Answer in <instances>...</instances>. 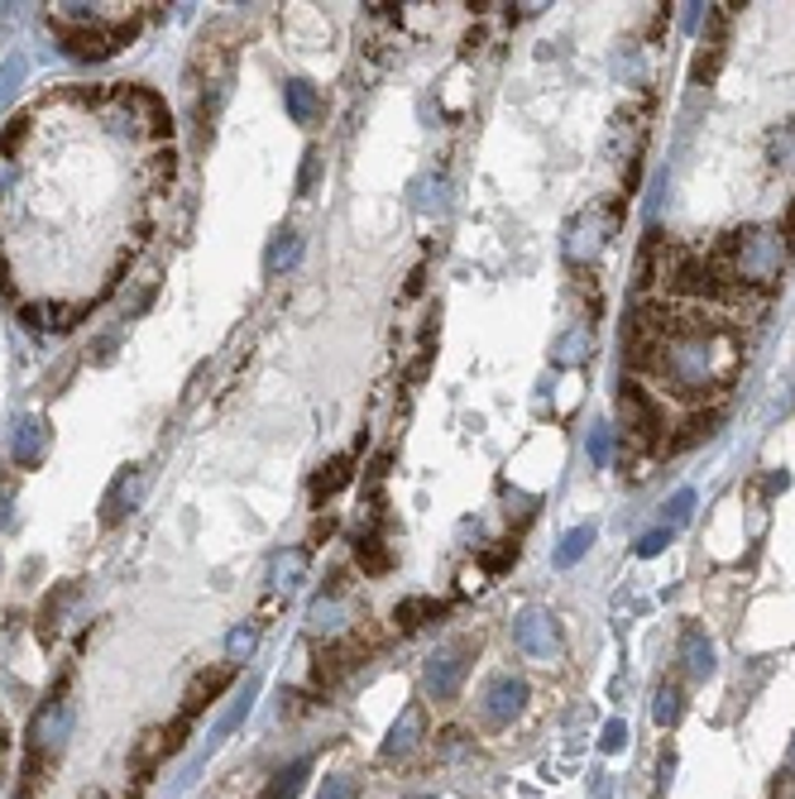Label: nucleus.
<instances>
[{"instance_id": "nucleus-1", "label": "nucleus", "mask_w": 795, "mask_h": 799, "mask_svg": "<svg viewBox=\"0 0 795 799\" xmlns=\"http://www.w3.org/2000/svg\"><path fill=\"white\" fill-rule=\"evenodd\" d=\"M738 335L724 317H705V311H666V331L657 335L647 349H637V369H647L657 383H666L685 403H700V397L729 389L733 369H738Z\"/></svg>"}, {"instance_id": "nucleus-2", "label": "nucleus", "mask_w": 795, "mask_h": 799, "mask_svg": "<svg viewBox=\"0 0 795 799\" xmlns=\"http://www.w3.org/2000/svg\"><path fill=\"white\" fill-rule=\"evenodd\" d=\"M709 263H714L719 283H724V297H748L753 287L767 293L786 269V239L772 225H743L719 239Z\"/></svg>"}, {"instance_id": "nucleus-3", "label": "nucleus", "mask_w": 795, "mask_h": 799, "mask_svg": "<svg viewBox=\"0 0 795 799\" xmlns=\"http://www.w3.org/2000/svg\"><path fill=\"white\" fill-rule=\"evenodd\" d=\"M53 29L63 34V48L72 58H82V63H106V58H115L120 48L135 39V24L130 20L106 24L87 5H68L63 15H53Z\"/></svg>"}, {"instance_id": "nucleus-4", "label": "nucleus", "mask_w": 795, "mask_h": 799, "mask_svg": "<svg viewBox=\"0 0 795 799\" xmlns=\"http://www.w3.org/2000/svg\"><path fill=\"white\" fill-rule=\"evenodd\" d=\"M613 230H619V206H604V201H589L580 216H575L571 225H565V259L571 263H589L604 254V245L613 239Z\"/></svg>"}, {"instance_id": "nucleus-5", "label": "nucleus", "mask_w": 795, "mask_h": 799, "mask_svg": "<svg viewBox=\"0 0 795 799\" xmlns=\"http://www.w3.org/2000/svg\"><path fill=\"white\" fill-rule=\"evenodd\" d=\"M513 647L523 651L527 661H541L547 665L551 656L561 651V627L556 617H551V609H523L513 617Z\"/></svg>"}, {"instance_id": "nucleus-6", "label": "nucleus", "mask_w": 795, "mask_h": 799, "mask_svg": "<svg viewBox=\"0 0 795 799\" xmlns=\"http://www.w3.org/2000/svg\"><path fill=\"white\" fill-rule=\"evenodd\" d=\"M619 417H623V431L643 445H652L657 435L666 431V417H661L657 397L647 393L643 383H628V379H623V389H619Z\"/></svg>"}, {"instance_id": "nucleus-7", "label": "nucleus", "mask_w": 795, "mask_h": 799, "mask_svg": "<svg viewBox=\"0 0 795 799\" xmlns=\"http://www.w3.org/2000/svg\"><path fill=\"white\" fill-rule=\"evenodd\" d=\"M68 733H72V704H68V699H48V704L34 713V723H29V761H34V766L63 752Z\"/></svg>"}, {"instance_id": "nucleus-8", "label": "nucleus", "mask_w": 795, "mask_h": 799, "mask_svg": "<svg viewBox=\"0 0 795 799\" xmlns=\"http://www.w3.org/2000/svg\"><path fill=\"white\" fill-rule=\"evenodd\" d=\"M469 656H475V641H451V647H441L437 656L427 661V694L431 699H455V694H461Z\"/></svg>"}, {"instance_id": "nucleus-9", "label": "nucleus", "mask_w": 795, "mask_h": 799, "mask_svg": "<svg viewBox=\"0 0 795 799\" xmlns=\"http://www.w3.org/2000/svg\"><path fill=\"white\" fill-rule=\"evenodd\" d=\"M527 709V685L517 675H493L485 685V699H479V713H485L489 728H509L517 713Z\"/></svg>"}, {"instance_id": "nucleus-10", "label": "nucleus", "mask_w": 795, "mask_h": 799, "mask_svg": "<svg viewBox=\"0 0 795 799\" xmlns=\"http://www.w3.org/2000/svg\"><path fill=\"white\" fill-rule=\"evenodd\" d=\"M139 499H144V475H139V469H120L115 483L106 489V499H101V523L115 527L125 513H135Z\"/></svg>"}, {"instance_id": "nucleus-11", "label": "nucleus", "mask_w": 795, "mask_h": 799, "mask_svg": "<svg viewBox=\"0 0 795 799\" xmlns=\"http://www.w3.org/2000/svg\"><path fill=\"white\" fill-rule=\"evenodd\" d=\"M44 445H48V421L44 417H20L15 427H10V455H15V465H39Z\"/></svg>"}, {"instance_id": "nucleus-12", "label": "nucleus", "mask_w": 795, "mask_h": 799, "mask_svg": "<svg viewBox=\"0 0 795 799\" xmlns=\"http://www.w3.org/2000/svg\"><path fill=\"white\" fill-rule=\"evenodd\" d=\"M235 680V665H216V671H201L197 680L187 685V699H183V713L187 718H197L201 709H211L216 704V694H221L225 685Z\"/></svg>"}, {"instance_id": "nucleus-13", "label": "nucleus", "mask_w": 795, "mask_h": 799, "mask_svg": "<svg viewBox=\"0 0 795 799\" xmlns=\"http://www.w3.org/2000/svg\"><path fill=\"white\" fill-rule=\"evenodd\" d=\"M421 733H427V713H421V704H407L403 709V718L393 723V733H389V742H383V757H413L417 752V742H421Z\"/></svg>"}, {"instance_id": "nucleus-14", "label": "nucleus", "mask_w": 795, "mask_h": 799, "mask_svg": "<svg viewBox=\"0 0 795 799\" xmlns=\"http://www.w3.org/2000/svg\"><path fill=\"white\" fill-rule=\"evenodd\" d=\"M283 101H288V115H293V125H317L321 120V91L311 87L307 77H293L283 87Z\"/></svg>"}, {"instance_id": "nucleus-15", "label": "nucleus", "mask_w": 795, "mask_h": 799, "mask_svg": "<svg viewBox=\"0 0 795 799\" xmlns=\"http://www.w3.org/2000/svg\"><path fill=\"white\" fill-rule=\"evenodd\" d=\"M681 665H685V675H695V680L714 675V647H709V637L700 632V627H685L681 632Z\"/></svg>"}, {"instance_id": "nucleus-16", "label": "nucleus", "mask_w": 795, "mask_h": 799, "mask_svg": "<svg viewBox=\"0 0 795 799\" xmlns=\"http://www.w3.org/2000/svg\"><path fill=\"white\" fill-rule=\"evenodd\" d=\"M351 479H355V459H351V455L327 459V465H321V475L311 479V503H331Z\"/></svg>"}, {"instance_id": "nucleus-17", "label": "nucleus", "mask_w": 795, "mask_h": 799, "mask_svg": "<svg viewBox=\"0 0 795 799\" xmlns=\"http://www.w3.org/2000/svg\"><path fill=\"white\" fill-rule=\"evenodd\" d=\"M437 617H445V603H437V599H403L393 609V623L403 627V632H417V627L437 623Z\"/></svg>"}, {"instance_id": "nucleus-18", "label": "nucleus", "mask_w": 795, "mask_h": 799, "mask_svg": "<svg viewBox=\"0 0 795 799\" xmlns=\"http://www.w3.org/2000/svg\"><path fill=\"white\" fill-rule=\"evenodd\" d=\"M681 713H685V689H681L676 680L657 685V699H652V718H657V728H676Z\"/></svg>"}, {"instance_id": "nucleus-19", "label": "nucleus", "mask_w": 795, "mask_h": 799, "mask_svg": "<svg viewBox=\"0 0 795 799\" xmlns=\"http://www.w3.org/2000/svg\"><path fill=\"white\" fill-rule=\"evenodd\" d=\"M297 254H303V239H297L293 230H279V235H273V245H269V254H264V269L279 278V273H288L297 263Z\"/></svg>"}, {"instance_id": "nucleus-20", "label": "nucleus", "mask_w": 795, "mask_h": 799, "mask_svg": "<svg viewBox=\"0 0 795 799\" xmlns=\"http://www.w3.org/2000/svg\"><path fill=\"white\" fill-rule=\"evenodd\" d=\"M163 757H173V747H168V728L144 733V742L135 747V771H139V776H154V771L163 766Z\"/></svg>"}, {"instance_id": "nucleus-21", "label": "nucleus", "mask_w": 795, "mask_h": 799, "mask_svg": "<svg viewBox=\"0 0 795 799\" xmlns=\"http://www.w3.org/2000/svg\"><path fill=\"white\" fill-rule=\"evenodd\" d=\"M589 349H595V331H589V321H580L556 341V359L561 365H580V359H589Z\"/></svg>"}, {"instance_id": "nucleus-22", "label": "nucleus", "mask_w": 795, "mask_h": 799, "mask_svg": "<svg viewBox=\"0 0 795 799\" xmlns=\"http://www.w3.org/2000/svg\"><path fill=\"white\" fill-rule=\"evenodd\" d=\"M303 575H307V551L293 546V551H283L279 561H273V589H283V594L303 585Z\"/></svg>"}, {"instance_id": "nucleus-23", "label": "nucleus", "mask_w": 795, "mask_h": 799, "mask_svg": "<svg viewBox=\"0 0 795 799\" xmlns=\"http://www.w3.org/2000/svg\"><path fill=\"white\" fill-rule=\"evenodd\" d=\"M311 776V761H293V766H283L279 776L269 780V799H297L303 795V785Z\"/></svg>"}, {"instance_id": "nucleus-24", "label": "nucleus", "mask_w": 795, "mask_h": 799, "mask_svg": "<svg viewBox=\"0 0 795 799\" xmlns=\"http://www.w3.org/2000/svg\"><path fill=\"white\" fill-rule=\"evenodd\" d=\"M355 561H359V570H365V575H383L393 565V555H389V546H383L379 537H359L355 541Z\"/></svg>"}, {"instance_id": "nucleus-25", "label": "nucleus", "mask_w": 795, "mask_h": 799, "mask_svg": "<svg viewBox=\"0 0 795 799\" xmlns=\"http://www.w3.org/2000/svg\"><path fill=\"white\" fill-rule=\"evenodd\" d=\"M595 546V523H585V527H575V531H565L561 537V546H556V565H575L580 555Z\"/></svg>"}, {"instance_id": "nucleus-26", "label": "nucleus", "mask_w": 795, "mask_h": 799, "mask_svg": "<svg viewBox=\"0 0 795 799\" xmlns=\"http://www.w3.org/2000/svg\"><path fill=\"white\" fill-rule=\"evenodd\" d=\"M307 617H311V632H335V627L345 623V609L335 603V594H327V599L311 603V613H307Z\"/></svg>"}, {"instance_id": "nucleus-27", "label": "nucleus", "mask_w": 795, "mask_h": 799, "mask_svg": "<svg viewBox=\"0 0 795 799\" xmlns=\"http://www.w3.org/2000/svg\"><path fill=\"white\" fill-rule=\"evenodd\" d=\"M317 799H359V780L345 776V771H341V776H327V780H321V795Z\"/></svg>"}, {"instance_id": "nucleus-28", "label": "nucleus", "mask_w": 795, "mask_h": 799, "mask_svg": "<svg viewBox=\"0 0 795 799\" xmlns=\"http://www.w3.org/2000/svg\"><path fill=\"white\" fill-rule=\"evenodd\" d=\"M20 82H24V58H5V63H0V106L15 96Z\"/></svg>"}, {"instance_id": "nucleus-29", "label": "nucleus", "mask_w": 795, "mask_h": 799, "mask_svg": "<svg viewBox=\"0 0 795 799\" xmlns=\"http://www.w3.org/2000/svg\"><path fill=\"white\" fill-rule=\"evenodd\" d=\"M255 641H259L255 627H235V632L225 637V656H231V661H245L249 651H255Z\"/></svg>"}, {"instance_id": "nucleus-30", "label": "nucleus", "mask_w": 795, "mask_h": 799, "mask_svg": "<svg viewBox=\"0 0 795 799\" xmlns=\"http://www.w3.org/2000/svg\"><path fill=\"white\" fill-rule=\"evenodd\" d=\"M666 513H671V531H676V527H685V523H690V513H695V489H681V493H676V499H671V503H666Z\"/></svg>"}, {"instance_id": "nucleus-31", "label": "nucleus", "mask_w": 795, "mask_h": 799, "mask_svg": "<svg viewBox=\"0 0 795 799\" xmlns=\"http://www.w3.org/2000/svg\"><path fill=\"white\" fill-rule=\"evenodd\" d=\"M671 537H676V531H671V527H657V531H647V537L637 541V555H643V561H652V555H661V551L671 546Z\"/></svg>"}, {"instance_id": "nucleus-32", "label": "nucleus", "mask_w": 795, "mask_h": 799, "mask_svg": "<svg viewBox=\"0 0 795 799\" xmlns=\"http://www.w3.org/2000/svg\"><path fill=\"white\" fill-rule=\"evenodd\" d=\"M609 451H613L609 427H595L589 431V465H609Z\"/></svg>"}, {"instance_id": "nucleus-33", "label": "nucleus", "mask_w": 795, "mask_h": 799, "mask_svg": "<svg viewBox=\"0 0 795 799\" xmlns=\"http://www.w3.org/2000/svg\"><path fill=\"white\" fill-rule=\"evenodd\" d=\"M623 742H628V728H623V723H619V718H613V723H609V728H604V752H619V747H623Z\"/></svg>"}, {"instance_id": "nucleus-34", "label": "nucleus", "mask_w": 795, "mask_h": 799, "mask_svg": "<svg viewBox=\"0 0 795 799\" xmlns=\"http://www.w3.org/2000/svg\"><path fill=\"white\" fill-rule=\"evenodd\" d=\"M772 799H795V771H781L772 780Z\"/></svg>"}, {"instance_id": "nucleus-35", "label": "nucleus", "mask_w": 795, "mask_h": 799, "mask_svg": "<svg viewBox=\"0 0 795 799\" xmlns=\"http://www.w3.org/2000/svg\"><path fill=\"white\" fill-rule=\"evenodd\" d=\"M303 163H307V168H303V192H307V187H311V177H317V153H307Z\"/></svg>"}, {"instance_id": "nucleus-36", "label": "nucleus", "mask_w": 795, "mask_h": 799, "mask_svg": "<svg viewBox=\"0 0 795 799\" xmlns=\"http://www.w3.org/2000/svg\"><path fill=\"white\" fill-rule=\"evenodd\" d=\"M791 771H795V742H791Z\"/></svg>"}, {"instance_id": "nucleus-37", "label": "nucleus", "mask_w": 795, "mask_h": 799, "mask_svg": "<svg viewBox=\"0 0 795 799\" xmlns=\"http://www.w3.org/2000/svg\"><path fill=\"white\" fill-rule=\"evenodd\" d=\"M417 799H427V795H417Z\"/></svg>"}]
</instances>
